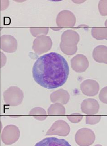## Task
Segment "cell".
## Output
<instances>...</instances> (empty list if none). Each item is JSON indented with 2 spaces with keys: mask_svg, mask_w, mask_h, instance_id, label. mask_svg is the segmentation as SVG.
Segmentation results:
<instances>
[{
  "mask_svg": "<svg viewBox=\"0 0 107 146\" xmlns=\"http://www.w3.org/2000/svg\"><path fill=\"white\" fill-rule=\"evenodd\" d=\"M32 76L39 85L48 89L63 86L69 74L67 61L57 52H52L40 56L34 63Z\"/></svg>",
  "mask_w": 107,
  "mask_h": 146,
  "instance_id": "1",
  "label": "cell"
},
{
  "mask_svg": "<svg viewBox=\"0 0 107 146\" xmlns=\"http://www.w3.org/2000/svg\"><path fill=\"white\" fill-rule=\"evenodd\" d=\"M80 40L79 33L73 30H67L61 35L60 48L67 55H73L77 52V43Z\"/></svg>",
  "mask_w": 107,
  "mask_h": 146,
  "instance_id": "2",
  "label": "cell"
},
{
  "mask_svg": "<svg viewBox=\"0 0 107 146\" xmlns=\"http://www.w3.org/2000/svg\"><path fill=\"white\" fill-rule=\"evenodd\" d=\"M75 140L76 143L79 146H89L94 142L95 135L91 129L83 128L76 132Z\"/></svg>",
  "mask_w": 107,
  "mask_h": 146,
  "instance_id": "3",
  "label": "cell"
},
{
  "mask_svg": "<svg viewBox=\"0 0 107 146\" xmlns=\"http://www.w3.org/2000/svg\"><path fill=\"white\" fill-rule=\"evenodd\" d=\"M76 22V18L74 14L68 10L60 11L56 19L57 26L59 27H73Z\"/></svg>",
  "mask_w": 107,
  "mask_h": 146,
  "instance_id": "4",
  "label": "cell"
},
{
  "mask_svg": "<svg viewBox=\"0 0 107 146\" xmlns=\"http://www.w3.org/2000/svg\"><path fill=\"white\" fill-rule=\"evenodd\" d=\"M70 127L68 123L63 120H58L52 125L47 135H56L66 137L70 133Z\"/></svg>",
  "mask_w": 107,
  "mask_h": 146,
  "instance_id": "5",
  "label": "cell"
},
{
  "mask_svg": "<svg viewBox=\"0 0 107 146\" xmlns=\"http://www.w3.org/2000/svg\"><path fill=\"white\" fill-rule=\"evenodd\" d=\"M71 66L72 69L77 73H83L89 67V60L84 55L78 54L71 60Z\"/></svg>",
  "mask_w": 107,
  "mask_h": 146,
  "instance_id": "6",
  "label": "cell"
},
{
  "mask_svg": "<svg viewBox=\"0 0 107 146\" xmlns=\"http://www.w3.org/2000/svg\"><path fill=\"white\" fill-rule=\"evenodd\" d=\"M82 93L88 96H94L98 94L99 90V84L95 80H86L80 84Z\"/></svg>",
  "mask_w": 107,
  "mask_h": 146,
  "instance_id": "7",
  "label": "cell"
},
{
  "mask_svg": "<svg viewBox=\"0 0 107 146\" xmlns=\"http://www.w3.org/2000/svg\"><path fill=\"white\" fill-rule=\"evenodd\" d=\"M99 107L98 102L93 98H88L84 100L81 105L82 112L89 115L97 114L99 111Z\"/></svg>",
  "mask_w": 107,
  "mask_h": 146,
  "instance_id": "8",
  "label": "cell"
},
{
  "mask_svg": "<svg viewBox=\"0 0 107 146\" xmlns=\"http://www.w3.org/2000/svg\"><path fill=\"white\" fill-rule=\"evenodd\" d=\"M52 46V41L49 36H39L34 41L33 48L36 52L43 53L50 50Z\"/></svg>",
  "mask_w": 107,
  "mask_h": 146,
  "instance_id": "9",
  "label": "cell"
},
{
  "mask_svg": "<svg viewBox=\"0 0 107 146\" xmlns=\"http://www.w3.org/2000/svg\"><path fill=\"white\" fill-rule=\"evenodd\" d=\"M70 98L69 93L67 90L60 89L51 94V100L52 102L60 103L62 105H66L69 102Z\"/></svg>",
  "mask_w": 107,
  "mask_h": 146,
  "instance_id": "10",
  "label": "cell"
},
{
  "mask_svg": "<svg viewBox=\"0 0 107 146\" xmlns=\"http://www.w3.org/2000/svg\"><path fill=\"white\" fill-rule=\"evenodd\" d=\"M35 146H71V145L65 139L49 137L42 139L36 143Z\"/></svg>",
  "mask_w": 107,
  "mask_h": 146,
  "instance_id": "11",
  "label": "cell"
},
{
  "mask_svg": "<svg viewBox=\"0 0 107 146\" xmlns=\"http://www.w3.org/2000/svg\"><path fill=\"white\" fill-rule=\"evenodd\" d=\"M94 60L99 63H107V47L106 46L99 45L95 48L92 52Z\"/></svg>",
  "mask_w": 107,
  "mask_h": 146,
  "instance_id": "12",
  "label": "cell"
},
{
  "mask_svg": "<svg viewBox=\"0 0 107 146\" xmlns=\"http://www.w3.org/2000/svg\"><path fill=\"white\" fill-rule=\"evenodd\" d=\"M8 95L9 103L13 105H17L22 100V92L18 88H11L8 92Z\"/></svg>",
  "mask_w": 107,
  "mask_h": 146,
  "instance_id": "13",
  "label": "cell"
},
{
  "mask_svg": "<svg viewBox=\"0 0 107 146\" xmlns=\"http://www.w3.org/2000/svg\"><path fill=\"white\" fill-rule=\"evenodd\" d=\"M48 113L52 115H65L66 110L63 105L60 103H56L51 105L48 110Z\"/></svg>",
  "mask_w": 107,
  "mask_h": 146,
  "instance_id": "14",
  "label": "cell"
},
{
  "mask_svg": "<svg viewBox=\"0 0 107 146\" xmlns=\"http://www.w3.org/2000/svg\"><path fill=\"white\" fill-rule=\"evenodd\" d=\"M91 34L93 38L97 40L107 39V29L105 27H93Z\"/></svg>",
  "mask_w": 107,
  "mask_h": 146,
  "instance_id": "15",
  "label": "cell"
},
{
  "mask_svg": "<svg viewBox=\"0 0 107 146\" xmlns=\"http://www.w3.org/2000/svg\"><path fill=\"white\" fill-rule=\"evenodd\" d=\"M101 119L99 115H88L86 117V123L87 124L95 125L99 123Z\"/></svg>",
  "mask_w": 107,
  "mask_h": 146,
  "instance_id": "16",
  "label": "cell"
},
{
  "mask_svg": "<svg viewBox=\"0 0 107 146\" xmlns=\"http://www.w3.org/2000/svg\"><path fill=\"white\" fill-rule=\"evenodd\" d=\"M67 118L68 120L72 123H77L81 121L83 118V116L79 113H75L68 115L67 116Z\"/></svg>",
  "mask_w": 107,
  "mask_h": 146,
  "instance_id": "17",
  "label": "cell"
},
{
  "mask_svg": "<svg viewBox=\"0 0 107 146\" xmlns=\"http://www.w3.org/2000/svg\"><path fill=\"white\" fill-rule=\"evenodd\" d=\"M107 0H100L99 2L98 9L102 16H107Z\"/></svg>",
  "mask_w": 107,
  "mask_h": 146,
  "instance_id": "18",
  "label": "cell"
},
{
  "mask_svg": "<svg viewBox=\"0 0 107 146\" xmlns=\"http://www.w3.org/2000/svg\"><path fill=\"white\" fill-rule=\"evenodd\" d=\"M107 87H104L100 91L99 98L100 101L104 104L107 103Z\"/></svg>",
  "mask_w": 107,
  "mask_h": 146,
  "instance_id": "19",
  "label": "cell"
},
{
  "mask_svg": "<svg viewBox=\"0 0 107 146\" xmlns=\"http://www.w3.org/2000/svg\"><path fill=\"white\" fill-rule=\"evenodd\" d=\"M87 0H72L74 3L77 4H79L83 3V2L86 1Z\"/></svg>",
  "mask_w": 107,
  "mask_h": 146,
  "instance_id": "20",
  "label": "cell"
},
{
  "mask_svg": "<svg viewBox=\"0 0 107 146\" xmlns=\"http://www.w3.org/2000/svg\"><path fill=\"white\" fill-rule=\"evenodd\" d=\"M50 1H54V2H58V1H62L63 0H48Z\"/></svg>",
  "mask_w": 107,
  "mask_h": 146,
  "instance_id": "21",
  "label": "cell"
},
{
  "mask_svg": "<svg viewBox=\"0 0 107 146\" xmlns=\"http://www.w3.org/2000/svg\"><path fill=\"white\" fill-rule=\"evenodd\" d=\"M14 1H17V2H22L25 1H26V0H14Z\"/></svg>",
  "mask_w": 107,
  "mask_h": 146,
  "instance_id": "22",
  "label": "cell"
},
{
  "mask_svg": "<svg viewBox=\"0 0 107 146\" xmlns=\"http://www.w3.org/2000/svg\"><path fill=\"white\" fill-rule=\"evenodd\" d=\"M95 146H102L101 145H100V144H97V145H96Z\"/></svg>",
  "mask_w": 107,
  "mask_h": 146,
  "instance_id": "23",
  "label": "cell"
}]
</instances>
